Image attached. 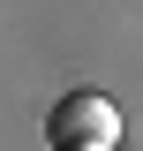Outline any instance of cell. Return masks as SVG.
Wrapping results in <instances>:
<instances>
[{"mask_svg":"<svg viewBox=\"0 0 143 151\" xmlns=\"http://www.w3.org/2000/svg\"><path fill=\"white\" fill-rule=\"evenodd\" d=\"M53 151H121V106L106 91H60L45 113Z\"/></svg>","mask_w":143,"mask_h":151,"instance_id":"1","label":"cell"}]
</instances>
